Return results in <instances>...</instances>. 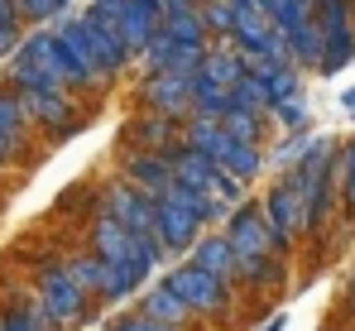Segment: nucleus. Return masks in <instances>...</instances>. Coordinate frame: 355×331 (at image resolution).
I'll list each match as a JSON object with an SVG mask.
<instances>
[{"mask_svg":"<svg viewBox=\"0 0 355 331\" xmlns=\"http://www.w3.org/2000/svg\"><path fill=\"white\" fill-rule=\"evenodd\" d=\"M336 197L346 212H355V139L336 154Z\"/></svg>","mask_w":355,"mask_h":331,"instance_id":"6ab92c4d","label":"nucleus"},{"mask_svg":"<svg viewBox=\"0 0 355 331\" xmlns=\"http://www.w3.org/2000/svg\"><path fill=\"white\" fill-rule=\"evenodd\" d=\"M0 15H19V10H15V0H0Z\"/></svg>","mask_w":355,"mask_h":331,"instance_id":"cd10ccee","label":"nucleus"},{"mask_svg":"<svg viewBox=\"0 0 355 331\" xmlns=\"http://www.w3.org/2000/svg\"><path fill=\"white\" fill-rule=\"evenodd\" d=\"M207 221H211V202L197 197V192H187V187H173V192L159 202V235H164V250H187Z\"/></svg>","mask_w":355,"mask_h":331,"instance_id":"20e7f679","label":"nucleus"},{"mask_svg":"<svg viewBox=\"0 0 355 331\" xmlns=\"http://www.w3.org/2000/svg\"><path fill=\"white\" fill-rule=\"evenodd\" d=\"M274 120H279V125H288V130H302L307 110H302V101H279V106H274Z\"/></svg>","mask_w":355,"mask_h":331,"instance_id":"b1692460","label":"nucleus"},{"mask_svg":"<svg viewBox=\"0 0 355 331\" xmlns=\"http://www.w3.org/2000/svg\"><path fill=\"white\" fill-rule=\"evenodd\" d=\"M192 264H197V269H207V274H216L226 288H236V283H240V260H236V250H231V240H226V235H202V240H197Z\"/></svg>","mask_w":355,"mask_h":331,"instance_id":"9d476101","label":"nucleus"},{"mask_svg":"<svg viewBox=\"0 0 355 331\" xmlns=\"http://www.w3.org/2000/svg\"><path fill=\"white\" fill-rule=\"evenodd\" d=\"M226 240H231V250H236L240 269L284 255V240L274 235V226H269V217H264L259 207H240L236 217L226 221Z\"/></svg>","mask_w":355,"mask_h":331,"instance_id":"423d86ee","label":"nucleus"},{"mask_svg":"<svg viewBox=\"0 0 355 331\" xmlns=\"http://www.w3.org/2000/svg\"><path fill=\"white\" fill-rule=\"evenodd\" d=\"M34 303L44 307V317H49L53 327H72V322H82V312H87V293L72 283V274H67L62 260H49V264L34 274Z\"/></svg>","mask_w":355,"mask_h":331,"instance_id":"7ed1b4c3","label":"nucleus"},{"mask_svg":"<svg viewBox=\"0 0 355 331\" xmlns=\"http://www.w3.org/2000/svg\"><path fill=\"white\" fill-rule=\"evenodd\" d=\"M264 331H284V317H274V322H269V327H264Z\"/></svg>","mask_w":355,"mask_h":331,"instance_id":"c756f323","label":"nucleus"},{"mask_svg":"<svg viewBox=\"0 0 355 331\" xmlns=\"http://www.w3.org/2000/svg\"><path fill=\"white\" fill-rule=\"evenodd\" d=\"M67 0H15V10L24 15V19H53Z\"/></svg>","mask_w":355,"mask_h":331,"instance_id":"4be33fe9","label":"nucleus"},{"mask_svg":"<svg viewBox=\"0 0 355 331\" xmlns=\"http://www.w3.org/2000/svg\"><path fill=\"white\" fill-rule=\"evenodd\" d=\"M245 77V62L236 53H207L202 62V72H197V82H211V87H226V92H236V82Z\"/></svg>","mask_w":355,"mask_h":331,"instance_id":"dca6fc26","label":"nucleus"},{"mask_svg":"<svg viewBox=\"0 0 355 331\" xmlns=\"http://www.w3.org/2000/svg\"><path fill=\"white\" fill-rule=\"evenodd\" d=\"M24 101L19 92H0V139H19L24 135Z\"/></svg>","mask_w":355,"mask_h":331,"instance_id":"aec40b11","label":"nucleus"},{"mask_svg":"<svg viewBox=\"0 0 355 331\" xmlns=\"http://www.w3.org/2000/svg\"><path fill=\"white\" fill-rule=\"evenodd\" d=\"M207 24H216V29H236V5L211 0V5H207Z\"/></svg>","mask_w":355,"mask_h":331,"instance_id":"393cba45","label":"nucleus"},{"mask_svg":"<svg viewBox=\"0 0 355 331\" xmlns=\"http://www.w3.org/2000/svg\"><path fill=\"white\" fill-rule=\"evenodd\" d=\"M92 255L101 260V264H111L120 274H135L139 283L154 274V264H159V245L154 240H144V235H135L130 226H120L111 217H92Z\"/></svg>","mask_w":355,"mask_h":331,"instance_id":"f257e3e1","label":"nucleus"},{"mask_svg":"<svg viewBox=\"0 0 355 331\" xmlns=\"http://www.w3.org/2000/svg\"><path fill=\"white\" fill-rule=\"evenodd\" d=\"M164 34H168L173 44H202V19L192 15V5L168 10V15H164Z\"/></svg>","mask_w":355,"mask_h":331,"instance_id":"a211bd4d","label":"nucleus"},{"mask_svg":"<svg viewBox=\"0 0 355 331\" xmlns=\"http://www.w3.org/2000/svg\"><path fill=\"white\" fill-rule=\"evenodd\" d=\"M346 110H351V115H355V87H351V92H346Z\"/></svg>","mask_w":355,"mask_h":331,"instance_id":"c85d7f7f","label":"nucleus"},{"mask_svg":"<svg viewBox=\"0 0 355 331\" xmlns=\"http://www.w3.org/2000/svg\"><path fill=\"white\" fill-rule=\"evenodd\" d=\"M19 15H0V58L10 53L15 58V49H19V24H15Z\"/></svg>","mask_w":355,"mask_h":331,"instance_id":"5701e85b","label":"nucleus"},{"mask_svg":"<svg viewBox=\"0 0 355 331\" xmlns=\"http://www.w3.org/2000/svg\"><path fill=\"white\" fill-rule=\"evenodd\" d=\"M259 212L269 217L274 235L284 240V250L293 245L297 235H307V230H312V202L293 187V178H288V173L269 187V197H264V207H259Z\"/></svg>","mask_w":355,"mask_h":331,"instance_id":"0eeeda50","label":"nucleus"},{"mask_svg":"<svg viewBox=\"0 0 355 331\" xmlns=\"http://www.w3.org/2000/svg\"><path fill=\"white\" fill-rule=\"evenodd\" d=\"M221 130L231 135V139H240V144H259V115H250V110H226L221 115Z\"/></svg>","mask_w":355,"mask_h":331,"instance_id":"412c9836","label":"nucleus"},{"mask_svg":"<svg viewBox=\"0 0 355 331\" xmlns=\"http://www.w3.org/2000/svg\"><path fill=\"white\" fill-rule=\"evenodd\" d=\"M173 173H178V187H187V192H197V197H207L211 187H216V173L221 168L211 164L207 154H197V149H178L173 154Z\"/></svg>","mask_w":355,"mask_h":331,"instance_id":"f8f14e48","label":"nucleus"},{"mask_svg":"<svg viewBox=\"0 0 355 331\" xmlns=\"http://www.w3.org/2000/svg\"><path fill=\"white\" fill-rule=\"evenodd\" d=\"M24 101V115L29 120H39L44 130H72V101H67V92H24L19 96Z\"/></svg>","mask_w":355,"mask_h":331,"instance_id":"9b49d317","label":"nucleus"},{"mask_svg":"<svg viewBox=\"0 0 355 331\" xmlns=\"http://www.w3.org/2000/svg\"><path fill=\"white\" fill-rule=\"evenodd\" d=\"M53 322L44 317V307L39 303H10L5 312H0V331H49Z\"/></svg>","mask_w":355,"mask_h":331,"instance_id":"f3484780","label":"nucleus"},{"mask_svg":"<svg viewBox=\"0 0 355 331\" xmlns=\"http://www.w3.org/2000/svg\"><path fill=\"white\" fill-rule=\"evenodd\" d=\"M164 283L173 288V298L192 312V317H221V312L231 307V288H226L216 274L197 269V264H178Z\"/></svg>","mask_w":355,"mask_h":331,"instance_id":"39448f33","label":"nucleus"},{"mask_svg":"<svg viewBox=\"0 0 355 331\" xmlns=\"http://www.w3.org/2000/svg\"><path fill=\"white\" fill-rule=\"evenodd\" d=\"M15 149H19V139H0V168H5V159H10Z\"/></svg>","mask_w":355,"mask_h":331,"instance_id":"bb28decb","label":"nucleus"},{"mask_svg":"<svg viewBox=\"0 0 355 331\" xmlns=\"http://www.w3.org/2000/svg\"><path fill=\"white\" fill-rule=\"evenodd\" d=\"M96 217L120 221V226H130L135 235H144V240H154V245L164 250V235H159V202L144 197L139 187H130L125 178H120V183H106V187L96 192Z\"/></svg>","mask_w":355,"mask_h":331,"instance_id":"f03ea898","label":"nucleus"},{"mask_svg":"<svg viewBox=\"0 0 355 331\" xmlns=\"http://www.w3.org/2000/svg\"><path fill=\"white\" fill-rule=\"evenodd\" d=\"M62 264H67L72 283H77V288H82L87 298H101V283H106V264H101V260H96L92 250H87V255H67Z\"/></svg>","mask_w":355,"mask_h":331,"instance_id":"2eb2a0df","label":"nucleus"},{"mask_svg":"<svg viewBox=\"0 0 355 331\" xmlns=\"http://www.w3.org/2000/svg\"><path fill=\"white\" fill-rule=\"evenodd\" d=\"M106 331H173V327H164V322H149L144 312H130V317H120L116 327H106Z\"/></svg>","mask_w":355,"mask_h":331,"instance_id":"a878e982","label":"nucleus"},{"mask_svg":"<svg viewBox=\"0 0 355 331\" xmlns=\"http://www.w3.org/2000/svg\"><path fill=\"white\" fill-rule=\"evenodd\" d=\"M192 92H197V77H187V72H154L144 82V101L159 115H168V120L192 110Z\"/></svg>","mask_w":355,"mask_h":331,"instance_id":"1a4fd4ad","label":"nucleus"},{"mask_svg":"<svg viewBox=\"0 0 355 331\" xmlns=\"http://www.w3.org/2000/svg\"><path fill=\"white\" fill-rule=\"evenodd\" d=\"M120 173H125L130 187H139V192L154 197V202H164V197L178 187L173 154H144V149H130V154L120 159Z\"/></svg>","mask_w":355,"mask_h":331,"instance_id":"6e6552de","label":"nucleus"},{"mask_svg":"<svg viewBox=\"0 0 355 331\" xmlns=\"http://www.w3.org/2000/svg\"><path fill=\"white\" fill-rule=\"evenodd\" d=\"M139 312L149 317V322H164V327H173V331H182V327H192V312L182 307L173 298V288L168 283H154V288H144V298H139Z\"/></svg>","mask_w":355,"mask_h":331,"instance_id":"4468645a","label":"nucleus"},{"mask_svg":"<svg viewBox=\"0 0 355 331\" xmlns=\"http://www.w3.org/2000/svg\"><path fill=\"white\" fill-rule=\"evenodd\" d=\"M125 139H130L135 149H144V154H178V149H173V120L159 115V110L144 115V120H130Z\"/></svg>","mask_w":355,"mask_h":331,"instance_id":"ddd939ff","label":"nucleus"}]
</instances>
